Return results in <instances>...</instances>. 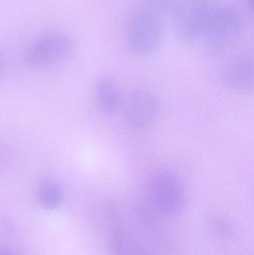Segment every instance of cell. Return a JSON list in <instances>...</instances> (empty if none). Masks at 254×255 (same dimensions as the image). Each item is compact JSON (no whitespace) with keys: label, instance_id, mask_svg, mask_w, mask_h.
<instances>
[{"label":"cell","instance_id":"10","mask_svg":"<svg viewBox=\"0 0 254 255\" xmlns=\"http://www.w3.org/2000/svg\"><path fill=\"white\" fill-rule=\"evenodd\" d=\"M63 193L61 187L55 181H43L39 188V201L46 210H55L59 207L62 201Z\"/></svg>","mask_w":254,"mask_h":255},{"label":"cell","instance_id":"3","mask_svg":"<svg viewBox=\"0 0 254 255\" xmlns=\"http://www.w3.org/2000/svg\"><path fill=\"white\" fill-rule=\"evenodd\" d=\"M217 6L211 0H180L173 13V25L183 41L202 37Z\"/></svg>","mask_w":254,"mask_h":255},{"label":"cell","instance_id":"9","mask_svg":"<svg viewBox=\"0 0 254 255\" xmlns=\"http://www.w3.org/2000/svg\"><path fill=\"white\" fill-rule=\"evenodd\" d=\"M97 104L106 115H114L123 106L122 92L111 78L104 77L98 82L95 90Z\"/></svg>","mask_w":254,"mask_h":255},{"label":"cell","instance_id":"4","mask_svg":"<svg viewBox=\"0 0 254 255\" xmlns=\"http://www.w3.org/2000/svg\"><path fill=\"white\" fill-rule=\"evenodd\" d=\"M126 37L131 49L139 55H152L162 40L161 16L146 9L135 12L126 25Z\"/></svg>","mask_w":254,"mask_h":255},{"label":"cell","instance_id":"5","mask_svg":"<svg viewBox=\"0 0 254 255\" xmlns=\"http://www.w3.org/2000/svg\"><path fill=\"white\" fill-rule=\"evenodd\" d=\"M73 42L66 34L48 33L36 39L25 51L23 62L31 68L52 65L70 55Z\"/></svg>","mask_w":254,"mask_h":255},{"label":"cell","instance_id":"13","mask_svg":"<svg viewBox=\"0 0 254 255\" xmlns=\"http://www.w3.org/2000/svg\"><path fill=\"white\" fill-rule=\"evenodd\" d=\"M0 255H19L12 248L7 247H0Z\"/></svg>","mask_w":254,"mask_h":255},{"label":"cell","instance_id":"7","mask_svg":"<svg viewBox=\"0 0 254 255\" xmlns=\"http://www.w3.org/2000/svg\"><path fill=\"white\" fill-rule=\"evenodd\" d=\"M122 208L116 201L109 202L106 208L110 223V244L113 255H149L127 226Z\"/></svg>","mask_w":254,"mask_h":255},{"label":"cell","instance_id":"11","mask_svg":"<svg viewBox=\"0 0 254 255\" xmlns=\"http://www.w3.org/2000/svg\"><path fill=\"white\" fill-rule=\"evenodd\" d=\"M208 227L210 232H213L217 236L228 239L235 238V232L232 226L226 220L222 217H213L208 222Z\"/></svg>","mask_w":254,"mask_h":255},{"label":"cell","instance_id":"1","mask_svg":"<svg viewBox=\"0 0 254 255\" xmlns=\"http://www.w3.org/2000/svg\"><path fill=\"white\" fill-rule=\"evenodd\" d=\"M146 201L161 215L180 214L186 202V190L181 178L165 167L152 171L146 180Z\"/></svg>","mask_w":254,"mask_h":255},{"label":"cell","instance_id":"2","mask_svg":"<svg viewBox=\"0 0 254 255\" xmlns=\"http://www.w3.org/2000/svg\"><path fill=\"white\" fill-rule=\"evenodd\" d=\"M242 29L243 20L237 9L216 7L202 36L207 52L213 55L226 52L238 40Z\"/></svg>","mask_w":254,"mask_h":255},{"label":"cell","instance_id":"14","mask_svg":"<svg viewBox=\"0 0 254 255\" xmlns=\"http://www.w3.org/2000/svg\"><path fill=\"white\" fill-rule=\"evenodd\" d=\"M246 1L249 10H252H252H253V0H246Z\"/></svg>","mask_w":254,"mask_h":255},{"label":"cell","instance_id":"6","mask_svg":"<svg viewBox=\"0 0 254 255\" xmlns=\"http://www.w3.org/2000/svg\"><path fill=\"white\" fill-rule=\"evenodd\" d=\"M127 124L134 129L149 128L157 121L161 111L158 96L146 88L133 91L124 101Z\"/></svg>","mask_w":254,"mask_h":255},{"label":"cell","instance_id":"8","mask_svg":"<svg viewBox=\"0 0 254 255\" xmlns=\"http://www.w3.org/2000/svg\"><path fill=\"white\" fill-rule=\"evenodd\" d=\"M222 80L235 92L248 94L254 89V60L252 55L243 53L233 58L222 71Z\"/></svg>","mask_w":254,"mask_h":255},{"label":"cell","instance_id":"12","mask_svg":"<svg viewBox=\"0 0 254 255\" xmlns=\"http://www.w3.org/2000/svg\"><path fill=\"white\" fill-rule=\"evenodd\" d=\"M143 3V9L150 10L161 16L163 12L168 9L171 0H141Z\"/></svg>","mask_w":254,"mask_h":255},{"label":"cell","instance_id":"15","mask_svg":"<svg viewBox=\"0 0 254 255\" xmlns=\"http://www.w3.org/2000/svg\"><path fill=\"white\" fill-rule=\"evenodd\" d=\"M3 68H4V62H3L2 58L0 56V74L2 72Z\"/></svg>","mask_w":254,"mask_h":255}]
</instances>
